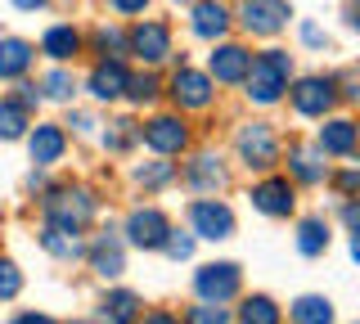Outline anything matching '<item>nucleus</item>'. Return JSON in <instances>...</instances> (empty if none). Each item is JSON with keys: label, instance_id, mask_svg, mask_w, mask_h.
<instances>
[{"label": "nucleus", "instance_id": "nucleus-1", "mask_svg": "<svg viewBox=\"0 0 360 324\" xmlns=\"http://www.w3.org/2000/svg\"><path fill=\"white\" fill-rule=\"evenodd\" d=\"M288 86H292V54L288 50H262L252 59V68H248L243 95L257 108H275L279 99H288Z\"/></svg>", "mask_w": 360, "mask_h": 324}, {"label": "nucleus", "instance_id": "nucleus-2", "mask_svg": "<svg viewBox=\"0 0 360 324\" xmlns=\"http://www.w3.org/2000/svg\"><path fill=\"white\" fill-rule=\"evenodd\" d=\"M41 212H45V221H59V226H72V230H86L90 221H95V194L82 185H54V189H45V198H41Z\"/></svg>", "mask_w": 360, "mask_h": 324}, {"label": "nucleus", "instance_id": "nucleus-3", "mask_svg": "<svg viewBox=\"0 0 360 324\" xmlns=\"http://www.w3.org/2000/svg\"><path fill=\"white\" fill-rule=\"evenodd\" d=\"M234 153L248 171H270L279 162V131L270 122H243L234 131Z\"/></svg>", "mask_w": 360, "mask_h": 324}, {"label": "nucleus", "instance_id": "nucleus-4", "mask_svg": "<svg viewBox=\"0 0 360 324\" xmlns=\"http://www.w3.org/2000/svg\"><path fill=\"white\" fill-rule=\"evenodd\" d=\"M288 104H292V113H297V117L324 122V117L333 113V104H338V77H320V72L297 77V82L288 86Z\"/></svg>", "mask_w": 360, "mask_h": 324}, {"label": "nucleus", "instance_id": "nucleus-5", "mask_svg": "<svg viewBox=\"0 0 360 324\" xmlns=\"http://www.w3.org/2000/svg\"><path fill=\"white\" fill-rule=\"evenodd\" d=\"M127 54H135L144 68H153V63H167V59L176 54L172 23H162V18H140V23L127 32Z\"/></svg>", "mask_w": 360, "mask_h": 324}, {"label": "nucleus", "instance_id": "nucleus-6", "mask_svg": "<svg viewBox=\"0 0 360 324\" xmlns=\"http://www.w3.org/2000/svg\"><path fill=\"white\" fill-rule=\"evenodd\" d=\"M234 18H239V27L248 32V37H279V32L288 27V18H292V5L288 0H239L234 5Z\"/></svg>", "mask_w": 360, "mask_h": 324}, {"label": "nucleus", "instance_id": "nucleus-7", "mask_svg": "<svg viewBox=\"0 0 360 324\" xmlns=\"http://www.w3.org/2000/svg\"><path fill=\"white\" fill-rule=\"evenodd\" d=\"M189 230L207 243H221V239H234V207L221 203L217 194H198L189 203Z\"/></svg>", "mask_w": 360, "mask_h": 324}, {"label": "nucleus", "instance_id": "nucleus-8", "mask_svg": "<svg viewBox=\"0 0 360 324\" xmlns=\"http://www.w3.org/2000/svg\"><path fill=\"white\" fill-rule=\"evenodd\" d=\"M194 293H198V302H221V306H230V302L243 293V271L234 261H207V266L194 271Z\"/></svg>", "mask_w": 360, "mask_h": 324}, {"label": "nucleus", "instance_id": "nucleus-9", "mask_svg": "<svg viewBox=\"0 0 360 324\" xmlns=\"http://www.w3.org/2000/svg\"><path fill=\"white\" fill-rule=\"evenodd\" d=\"M167 95L176 99L180 113H207L212 99H217V82H212V72H198V68H185V63H180Z\"/></svg>", "mask_w": 360, "mask_h": 324}, {"label": "nucleus", "instance_id": "nucleus-10", "mask_svg": "<svg viewBox=\"0 0 360 324\" xmlns=\"http://www.w3.org/2000/svg\"><path fill=\"white\" fill-rule=\"evenodd\" d=\"M248 198H252V207L262 212V216L288 221L292 212H297V181H288V176H266V181H257L248 189Z\"/></svg>", "mask_w": 360, "mask_h": 324}, {"label": "nucleus", "instance_id": "nucleus-11", "mask_svg": "<svg viewBox=\"0 0 360 324\" xmlns=\"http://www.w3.org/2000/svg\"><path fill=\"white\" fill-rule=\"evenodd\" d=\"M127 243L140 252H162L167 248V234H172V221H167L162 207H135L127 216Z\"/></svg>", "mask_w": 360, "mask_h": 324}, {"label": "nucleus", "instance_id": "nucleus-12", "mask_svg": "<svg viewBox=\"0 0 360 324\" xmlns=\"http://www.w3.org/2000/svg\"><path fill=\"white\" fill-rule=\"evenodd\" d=\"M140 140L149 144L153 153H162V158H176V153L189 149V127L180 113H162V117H149L140 127Z\"/></svg>", "mask_w": 360, "mask_h": 324}, {"label": "nucleus", "instance_id": "nucleus-13", "mask_svg": "<svg viewBox=\"0 0 360 324\" xmlns=\"http://www.w3.org/2000/svg\"><path fill=\"white\" fill-rule=\"evenodd\" d=\"M248 68H252V54H248L243 46H234V41H217V50H212V59H207L212 82H217V86H243Z\"/></svg>", "mask_w": 360, "mask_h": 324}, {"label": "nucleus", "instance_id": "nucleus-14", "mask_svg": "<svg viewBox=\"0 0 360 324\" xmlns=\"http://www.w3.org/2000/svg\"><path fill=\"white\" fill-rule=\"evenodd\" d=\"M27 153H32V162H37V167L63 162V153H68V127H63V122H37V127L27 131Z\"/></svg>", "mask_w": 360, "mask_h": 324}, {"label": "nucleus", "instance_id": "nucleus-15", "mask_svg": "<svg viewBox=\"0 0 360 324\" xmlns=\"http://www.w3.org/2000/svg\"><path fill=\"white\" fill-rule=\"evenodd\" d=\"M127 82H131V68L122 59H99L86 77V91L99 104H112V99H127Z\"/></svg>", "mask_w": 360, "mask_h": 324}, {"label": "nucleus", "instance_id": "nucleus-16", "mask_svg": "<svg viewBox=\"0 0 360 324\" xmlns=\"http://www.w3.org/2000/svg\"><path fill=\"white\" fill-rule=\"evenodd\" d=\"M230 23H234V14L221 5V0H194L189 5V32H194L198 41H225V32H230Z\"/></svg>", "mask_w": 360, "mask_h": 324}, {"label": "nucleus", "instance_id": "nucleus-17", "mask_svg": "<svg viewBox=\"0 0 360 324\" xmlns=\"http://www.w3.org/2000/svg\"><path fill=\"white\" fill-rule=\"evenodd\" d=\"M315 144L324 149V158H352V153L360 149V122H352V117H324Z\"/></svg>", "mask_w": 360, "mask_h": 324}, {"label": "nucleus", "instance_id": "nucleus-18", "mask_svg": "<svg viewBox=\"0 0 360 324\" xmlns=\"http://www.w3.org/2000/svg\"><path fill=\"white\" fill-rule=\"evenodd\" d=\"M86 261L99 279H117L127 271V248H122V239L112 230H104V234H95V243L86 248Z\"/></svg>", "mask_w": 360, "mask_h": 324}, {"label": "nucleus", "instance_id": "nucleus-19", "mask_svg": "<svg viewBox=\"0 0 360 324\" xmlns=\"http://www.w3.org/2000/svg\"><path fill=\"white\" fill-rule=\"evenodd\" d=\"M225 181H230V171H225V162L217 153H194V158L185 162V185L194 189V194H221Z\"/></svg>", "mask_w": 360, "mask_h": 324}, {"label": "nucleus", "instance_id": "nucleus-20", "mask_svg": "<svg viewBox=\"0 0 360 324\" xmlns=\"http://www.w3.org/2000/svg\"><path fill=\"white\" fill-rule=\"evenodd\" d=\"M288 176L297 185H324L329 181V162H324L320 144H288Z\"/></svg>", "mask_w": 360, "mask_h": 324}, {"label": "nucleus", "instance_id": "nucleus-21", "mask_svg": "<svg viewBox=\"0 0 360 324\" xmlns=\"http://www.w3.org/2000/svg\"><path fill=\"white\" fill-rule=\"evenodd\" d=\"M37 239H41V248L50 252L54 261H82V257H86L82 230H72V226H59V221H45Z\"/></svg>", "mask_w": 360, "mask_h": 324}, {"label": "nucleus", "instance_id": "nucleus-22", "mask_svg": "<svg viewBox=\"0 0 360 324\" xmlns=\"http://www.w3.org/2000/svg\"><path fill=\"white\" fill-rule=\"evenodd\" d=\"M37 63V46L22 37H0V82H18Z\"/></svg>", "mask_w": 360, "mask_h": 324}, {"label": "nucleus", "instance_id": "nucleus-23", "mask_svg": "<svg viewBox=\"0 0 360 324\" xmlns=\"http://www.w3.org/2000/svg\"><path fill=\"white\" fill-rule=\"evenodd\" d=\"M41 54H45V59H54V63L77 59V54H82V32H77L72 23H54V27H45V37H41Z\"/></svg>", "mask_w": 360, "mask_h": 324}, {"label": "nucleus", "instance_id": "nucleus-24", "mask_svg": "<svg viewBox=\"0 0 360 324\" xmlns=\"http://www.w3.org/2000/svg\"><path fill=\"white\" fill-rule=\"evenodd\" d=\"M32 131V113L18 104L14 95L0 99V144H14V140H27Z\"/></svg>", "mask_w": 360, "mask_h": 324}, {"label": "nucleus", "instance_id": "nucleus-25", "mask_svg": "<svg viewBox=\"0 0 360 324\" xmlns=\"http://www.w3.org/2000/svg\"><path fill=\"white\" fill-rule=\"evenodd\" d=\"M140 316V297L127 293V288H112V293L99 297V320H112V324H131Z\"/></svg>", "mask_w": 360, "mask_h": 324}, {"label": "nucleus", "instance_id": "nucleus-26", "mask_svg": "<svg viewBox=\"0 0 360 324\" xmlns=\"http://www.w3.org/2000/svg\"><path fill=\"white\" fill-rule=\"evenodd\" d=\"M297 252L302 257H324V252H329V221H324V216L297 221Z\"/></svg>", "mask_w": 360, "mask_h": 324}, {"label": "nucleus", "instance_id": "nucleus-27", "mask_svg": "<svg viewBox=\"0 0 360 324\" xmlns=\"http://www.w3.org/2000/svg\"><path fill=\"white\" fill-rule=\"evenodd\" d=\"M99 144H104L108 153H131L135 144H140V122L135 117H112L104 127V136H99Z\"/></svg>", "mask_w": 360, "mask_h": 324}, {"label": "nucleus", "instance_id": "nucleus-28", "mask_svg": "<svg viewBox=\"0 0 360 324\" xmlns=\"http://www.w3.org/2000/svg\"><path fill=\"white\" fill-rule=\"evenodd\" d=\"M176 162H167L162 153H158V162H140L135 167V185L140 189H149V194H158V189H167V185H176Z\"/></svg>", "mask_w": 360, "mask_h": 324}, {"label": "nucleus", "instance_id": "nucleus-29", "mask_svg": "<svg viewBox=\"0 0 360 324\" xmlns=\"http://www.w3.org/2000/svg\"><path fill=\"white\" fill-rule=\"evenodd\" d=\"M288 316L297 320V324H329L333 320V302L320 297V293H307V297H297L288 306Z\"/></svg>", "mask_w": 360, "mask_h": 324}, {"label": "nucleus", "instance_id": "nucleus-30", "mask_svg": "<svg viewBox=\"0 0 360 324\" xmlns=\"http://www.w3.org/2000/svg\"><path fill=\"white\" fill-rule=\"evenodd\" d=\"M279 316H284V311H279L275 297H266V293L243 297V306H239V320L243 324H279Z\"/></svg>", "mask_w": 360, "mask_h": 324}, {"label": "nucleus", "instance_id": "nucleus-31", "mask_svg": "<svg viewBox=\"0 0 360 324\" xmlns=\"http://www.w3.org/2000/svg\"><path fill=\"white\" fill-rule=\"evenodd\" d=\"M90 46H95L99 59H122V54H127V32L104 23V27H95V32H90Z\"/></svg>", "mask_w": 360, "mask_h": 324}, {"label": "nucleus", "instance_id": "nucleus-32", "mask_svg": "<svg viewBox=\"0 0 360 324\" xmlns=\"http://www.w3.org/2000/svg\"><path fill=\"white\" fill-rule=\"evenodd\" d=\"M41 91H45V99H59V104H72V95H77V77L68 72V68H54V72H45Z\"/></svg>", "mask_w": 360, "mask_h": 324}, {"label": "nucleus", "instance_id": "nucleus-33", "mask_svg": "<svg viewBox=\"0 0 360 324\" xmlns=\"http://www.w3.org/2000/svg\"><path fill=\"white\" fill-rule=\"evenodd\" d=\"M158 95H162V86H158V77H153L149 68H144V72H131V82H127V99H131L135 108H140V104H153Z\"/></svg>", "mask_w": 360, "mask_h": 324}, {"label": "nucleus", "instance_id": "nucleus-34", "mask_svg": "<svg viewBox=\"0 0 360 324\" xmlns=\"http://www.w3.org/2000/svg\"><path fill=\"white\" fill-rule=\"evenodd\" d=\"M329 185H333V189H338L342 198L360 194V158H356V153L347 158V167H342V171H329Z\"/></svg>", "mask_w": 360, "mask_h": 324}, {"label": "nucleus", "instance_id": "nucleus-35", "mask_svg": "<svg viewBox=\"0 0 360 324\" xmlns=\"http://www.w3.org/2000/svg\"><path fill=\"white\" fill-rule=\"evenodd\" d=\"M194 243H198V234L194 230H172L167 234V257H172V261H189V257H194Z\"/></svg>", "mask_w": 360, "mask_h": 324}, {"label": "nucleus", "instance_id": "nucleus-36", "mask_svg": "<svg viewBox=\"0 0 360 324\" xmlns=\"http://www.w3.org/2000/svg\"><path fill=\"white\" fill-rule=\"evenodd\" d=\"M22 293V271L9 257H0V302H14Z\"/></svg>", "mask_w": 360, "mask_h": 324}, {"label": "nucleus", "instance_id": "nucleus-37", "mask_svg": "<svg viewBox=\"0 0 360 324\" xmlns=\"http://www.w3.org/2000/svg\"><path fill=\"white\" fill-rule=\"evenodd\" d=\"M185 320L189 324H225V320H230V311H225L221 302H202V306H189L185 311Z\"/></svg>", "mask_w": 360, "mask_h": 324}, {"label": "nucleus", "instance_id": "nucleus-38", "mask_svg": "<svg viewBox=\"0 0 360 324\" xmlns=\"http://www.w3.org/2000/svg\"><path fill=\"white\" fill-rule=\"evenodd\" d=\"M63 127H72V136H95L99 117H95V113H82V108H77V113H68Z\"/></svg>", "mask_w": 360, "mask_h": 324}, {"label": "nucleus", "instance_id": "nucleus-39", "mask_svg": "<svg viewBox=\"0 0 360 324\" xmlns=\"http://www.w3.org/2000/svg\"><path fill=\"white\" fill-rule=\"evenodd\" d=\"M297 37H302V46H307V50H324V46H329V32L315 27V23H302Z\"/></svg>", "mask_w": 360, "mask_h": 324}, {"label": "nucleus", "instance_id": "nucleus-40", "mask_svg": "<svg viewBox=\"0 0 360 324\" xmlns=\"http://www.w3.org/2000/svg\"><path fill=\"white\" fill-rule=\"evenodd\" d=\"M14 99H18V104H22V108L32 113V108H37L41 99H45V91H41L37 82H22V77H18V95H14Z\"/></svg>", "mask_w": 360, "mask_h": 324}, {"label": "nucleus", "instance_id": "nucleus-41", "mask_svg": "<svg viewBox=\"0 0 360 324\" xmlns=\"http://www.w3.org/2000/svg\"><path fill=\"white\" fill-rule=\"evenodd\" d=\"M338 91L352 99V104H360V63H356V68H347L342 77H338Z\"/></svg>", "mask_w": 360, "mask_h": 324}, {"label": "nucleus", "instance_id": "nucleus-42", "mask_svg": "<svg viewBox=\"0 0 360 324\" xmlns=\"http://www.w3.org/2000/svg\"><path fill=\"white\" fill-rule=\"evenodd\" d=\"M149 5H153V0H108V9H112V14H122V18H140Z\"/></svg>", "mask_w": 360, "mask_h": 324}, {"label": "nucleus", "instance_id": "nucleus-43", "mask_svg": "<svg viewBox=\"0 0 360 324\" xmlns=\"http://www.w3.org/2000/svg\"><path fill=\"white\" fill-rule=\"evenodd\" d=\"M342 226L347 230H360V194L342 198Z\"/></svg>", "mask_w": 360, "mask_h": 324}, {"label": "nucleus", "instance_id": "nucleus-44", "mask_svg": "<svg viewBox=\"0 0 360 324\" xmlns=\"http://www.w3.org/2000/svg\"><path fill=\"white\" fill-rule=\"evenodd\" d=\"M342 18H347V27L360 37V0H347V9H342Z\"/></svg>", "mask_w": 360, "mask_h": 324}, {"label": "nucleus", "instance_id": "nucleus-45", "mask_svg": "<svg viewBox=\"0 0 360 324\" xmlns=\"http://www.w3.org/2000/svg\"><path fill=\"white\" fill-rule=\"evenodd\" d=\"M45 5H50V0H14V9H22V14H37Z\"/></svg>", "mask_w": 360, "mask_h": 324}, {"label": "nucleus", "instance_id": "nucleus-46", "mask_svg": "<svg viewBox=\"0 0 360 324\" xmlns=\"http://www.w3.org/2000/svg\"><path fill=\"white\" fill-rule=\"evenodd\" d=\"M352 261L360 266V230H352Z\"/></svg>", "mask_w": 360, "mask_h": 324}, {"label": "nucleus", "instance_id": "nucleus-47", "mask_svg": "<svg viewBox=\"0 0 360 324\" xmlns=\"http://www.w3.org/2000/svg\"><path fill=\"white\" fill-rule=\"evenodd\" d=\"M176 5H194V0H176Z\"/></svg>", "mask_w": 360, "mask_h": 324}]
</instances>
